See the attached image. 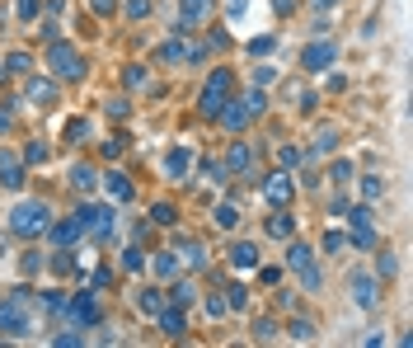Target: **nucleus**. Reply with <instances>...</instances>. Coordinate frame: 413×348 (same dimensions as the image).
<instances>
[{
  "label": "nucleus",
  "mask_w": 413,
  "mask_h": 348,
  "mask_svg": "<svg viewBox=\"0 0 413 348\" xmlns=\"http://www.w3.org/2000/svg\"><path fill=\"white\" fill-rule=\"evenodd\" d=\"M376 273H380V278H394V273H399V259H394V254H385V259L376 264Z\"/></svg>",
  "instance_id": "nucleus-40"
},
{
  "label": "nucleus",
  "mask_w": 413,
  "mask_h": 348,
  "mask_svg": "<svg viewBox=\"0 0 413 348\" xmlns=\"http://www.w3.org/2000/svg\"><path fill=\"white\" fill-rule=\"evenodd\" d=\"M103 109H108V118H127V113H132V104H127V99H108Z\"/></svg>",
  "instance_id": "nucleus-43"
},
{
  "label": "nucleus",
  "mask_w": 413,
  "mask_h": 348,
  "mask_svg": "<svg viewBox=\"0 0 413 348\" xmlns=\"http://www.w3.org/2000/svg\"><path fill=\"white\" fill-rule=\"evenodd\" d=\"M103 189H108V198H113V202H132V198H136L132 179H127L123 169H108V174H103Z\"/></svg>",
  "instance_id": "nucleus-10"
},
{
  "label": "nucleus",
  "mask_w": 413,
  "mask_h": 348,
  "mask_svg": "<svg viewBox=\"0 0 413 348\" xmlns=\"http://www.w3.org/2000/svg\"><path fill=\"white\" fill-rule=\"evenodd\" d=\"M174 269H179V264H174V254H160V259H155V278H174Z\"/></svg>",
  "instance_id": "nucleus-34"
},
{
  "label": "nucleus",
  "mask_w": 413,
  "mask_h": 348,
  "mask_svg": "<svg viewBox=\"0 0 413 348\" xmlns=\"http://www.w3.org/2000/svg\"><path fill=\"white\" fill-rule=\"evenodd\" d=\"M315 5H338V0H315Z\"/></svg>",
  "instance_id": "nucleus-53"
},
{
  "label": "nucleus",
  "mask_w": 413,
  "mask_h": 348,
  "mask_svg": "<svg viewBox=\"0 0 413 348\" xmlns=\"http://www.w3.org/2000/svg\"><path fill=\"white\" fill-rule=\"evenodd\" d=\"M151 222H155V226H174V222H179L174 202H155V207H151Z\"/></svg>",
  "instance_id": "nucleus-25"
},
{
  "label": "nucleus",
  "mask_w": 413,
  "mask_h": 348,
  "mask_svg": "<svg viewBox=\"0 0 413 348\" xmlns=\"http://www.w3.org/2000/svg\"><path fill=\"white\" fill-rule=\"evenodd\" d=\"M19 19H38V0H19Z\"/></svg>",
  "instance_id": "nucleus-47"
},
{
  "label": "nucleus",
  "mask_w": 413,
  "mask_h": 348,
  "mask_svg": "<svg viewBox=\"0 0 413 348\" xmlns=\"http://www.w3.org/2000/svg\"><path fill=\"white\" fill-rule=\"evenodd\" d=\"M188 165H193V156H188L183 146L165 156V174H169V179H188Z\"/></svg>",
  "instance_id": "nucleus-15"
},
{
  "label": "nucleus",
  "mask_w": 413,
  "mask_h": 348,
  "mask_svg": "<svg viewBox=\"0 0 413 348\" xmlns=\"http://www.w3.org/2000/svg\"><path fill=\"white\" fill-rule=\"evenodd\" d=\"M230 264H235V269H254V264H258V245H249V240H240V245L230 249Z\"/></svg>",
  "instance_id": "nucleus-16"
},
{
  "label": "nucleus",
  "mask_w": 413,
  "mask_h": 348,
  "mask_svg": "<svg viewBox=\"0 0 413 348\" xmlns=\"http://www.w3.org/2000/svg\"><path fill=\"white\" fill-rule=\"evenodd\" d=\"M71 184H76V189H94V184H99V174H94L90 165H76V169H71Z\"/></svg>",
  "instance_id": "nucleus-26"
},
{
  "label": "nucleus",
  "mask_w": 413,
  "mask_h": 348,
  "mask_svg": "<svg viewBox=\"0 0 413 348\" xmlns=\"http://www.w3.org/2000/svg\"><path fill=\"white\" fill-rule=\"evenodd\" d=\"M216 226H221V231H235V226H240V207H235V202H221V207H216Z\"/></svg>",
  "instance_id": "nucleus-21"
},
{
  "label": "nucleus",
  "mask_w": 413,
  "mask_h": 348,
  "mask_svg": "<svg viewBox=\"0 0 413 348\" xmlns=\"http://www.w3.org/2000/svg\"><path fill=\"white\" fill-rule=\"evenodd\" d=\"M24 160H29V165H47V146H43V141H34V146L24 151Z\"/></svg>",
  "instance_id": "nucleus-37"
},
{
  "label": "nucleus",
  "mask_w": 413,
  "mask_h": 348,
  "mask_svg": "<svg viewBox=\"0 0 413 348\" xmlns=\"http://www.w3.org/2000/svg\"><path fill=\"white\" fill-rule=\"evenodd\" d=\"M277 156H282V165H296V160H301V151H296V146H282Z\"/></svg>",
  "instance_id": "nucleus-49"
},
{
  "label": "nucleus",
  "mask_w": 413,
  "mask_h": 348,
  "mask_svg": "<svg viewBox=\"0 0 413 348\" xmlns=\"http://www.w3.org/2000/svg\"><path fill=\"white\" fill-rule=\"evenodd\" d=\"M225 104H230V66H216L212 76H207V90H202V99H198V113L202 118H216Z\"/></svg>",
  "instance_id": "nucleus-3"
},
{
  "label": "nucleus",
  "mask_w": 413,
  "mask_h": 348,
  "mask_svg": "<svg viewBox=\"0 0 413 348\" xmlns=\"http://www.w3.org/2000/svg\"><path fill=\"white\" fill-rule=\"evenodd\" d=\"M118 10V0H94V14H113Z\"/></svg>",
  "instance_id": "nucleus-51"
},
{
  "label": "nucleus",
  "mask_w": 413,
  "mask_h": 348,
  "mask_svg": "<svg viewBox=\"0 0 413 348\" xmlns=\"http://www.w3.org/2000/svg\"><path fill=\"white\" fill-rule=\"evenodd\" d=\"M136 306H141V315H155L160 306H165V297H160V292H141V297H136Z\"/></svg>",
  "instance_id": "nucleus-28"
},
{
  "label": "nucleus",
  "mask_w": 413,
  "mask_h": 348,
  "mask_svg": "<svg viewBox=\"0 0 413 348\" xmlns=\"http://www.w3.org/2000/svg\"><path fill=\"white\" fill-rule=\"evenodd\" d=\"M127 146H132V141H127V136L118 132V136H108V141H103V156H108V160H118V156H123Z\"/></svg>",
  "instance_id": "nucleus-29"
},
{
  "label": "nucleus",
  "mask_w": 413,
  "mask_h": 348,
  "mask_svg": "<svg viewBox=\"0 0 413 348\" xmlns=\"http://www.w3.org/2000/svg\"><path fill=\"white\" fill-rule=\"evenodd\" d=\"M29 66H34L29 52H10V56H5V76H29Z\"/></svg>",
  "instance_id": "nucleus-24"
},
{
  "label": "nucleus",
  "mask_w": 413,
  "mask_h": 348,
  "mask_svg": "<svg viewBox=\"0 0 413 348\" xmlns=\"http://www.w3.org/2000/svg\"><path fill=\"white\" fill-rule=\"evenodd\" d=\"M272 334H277V325H272V320H258V325H254V339H272Z\"/></svg>",
  "instance_id": "nucleus-46"
},
{
  "label": "nucleus",
  "mask_w": 413,
  "mask_h": 348,
  "mask_svg": "<svg viewBox=\"0 0 413 348\" xmlns=\"http://www.w3.org/2000/svg\"><path fill=\"white\" fill-rule=\"evenodd\" d=\"M245 302H249L245 282H230V287H225V311H245Z\"/></svg>",
  "instance_id": "nucleus-23"
},
{
  "label": "nucleus",
  "mask_w": 413,
  "mask_h": 348,
  "mask_svg": "<svg viewBox=\"0 0 413 348\" xmlns=\"http://www.w3.org/2000/svg\"><path fill=\"white\" fill-rule=\"evenodd\" d=\"M291 193H296V184H291L287 174H272V179L263 184V202H272V207H287Z\"/></svg>",
  "instance_id": "nucleus-9"
},
{
  "label": "nucleus",
  "mask_w": 413,
  "mask_h": 348,
  "mask_svg": "<svg viewBox=\"0 0 413 348\" xmlns=\"http://www.w3.org/2000/svg\"><path fill=\"white\" fill-rule=\"evenodd\" d=\"M225 14H230V19H245V0H225Z\"/></svg>",
  "instance_id": "nucleus-48"
},
{
  "label": "nucleus",
  "mask_w": 413,
  "mask_h": 348,
  "mask_svg": "<svg viewBox=\"0 0 413 348\" xmlns=\"http://www.w3.org/2000/svg\"><path fill=\"white\" fill-rule=\"evenodd\" d=\"M216 118H221V123H225V127H230V132H240V127H245V123H249V113H245V104H240V109H230V104H225V109H221V113H216Z\"/></svg>",
  "instance_id": "nucleus-20"
},
{
  "label": "nucleus",
  "mask_w": 413,
  "mask_h": 348,
  "mask_svg": "<svg viewBox=\"0 0 413 348\" xmlns=\"http://www.w3.org/2000/svg\"><path fill=\"white\" fill-rule=\"evenodd\" d=\"M272 47H277V38L263 34V38H254V43H249V52H254V56H272Z\"/></svg>",
  "instance_id": "nucleus-32"
},
{
  "label": "nucleus",
  "mask_w": 413,
  "mask_h": 348,
  "mask_svg": "<svg viewBox=\"0 0 413 348\" xmlns=\"http://www.w3.org/2000/svg\"><path fill=\"white\" fill-rule=\"evenodd\" d=\"M174 302H179V306H193V302H198V292H193V282H179V287H174Z\"/></svg>",
  "instance_id": "nucleus-38"
},
{
  "label": "nucleus",
  "mask_w": 413,
  "mask_h": 348,
  "mask_svg": "<svg viewBox=\"0 0 413 348\" xmlns=\"http://www.w3.org/2000/svg\"><path fill=\"white\" fill-rule=\"evenodd\" d=\"M0 329L10 339L34 334V292H29V287H14V292L5 297V306H0Z\"/></svg>",
  "instance_id": "nucleus-1"
},
{
  "label": "nucleus",
  "mask_w": 413,
  "mask_h": 348,
  "mask_svg": "<svg viewBox=\"0 0 413 348\" xmlns=\"http://www.w3.org/2000/svg\"><path fill=\"white\" fill-rule=\"evenodd\" d=\"M0 259H5V240H0Z\"/></svg>",
  "instance_id": "nucleus-54"
},
{
  "label": "nucleus",
  "mask_w": 413,
  "mask_h": 348,
  "mask_svg": "<svg viewBox=\"0 0 413 348\" xmlns=\"http://www.w3.org/2000/svg\"><path fill=\"white\" fill-rule=\"evenodd\" d=\"M47 231H52V240H56V245H71V240H80V236H85V226H80V217H66V222L47 226Z\"/></svg>",
  "instance_id": "nucleus-14"
},
{
  "label": "nucleus",
  "mask_w": 413,
  "mask_h": 348,
  "mask_svg": "<svg viewBox=\"0 0 413 348\" xmlns=\"http://www.w3.org/2000/svg\"><path fill=\"white\" fill-rule=\"evenodd\" d=\"M123 269H127V273H141V269H146V254H141V249H136V245H132V249H127V254H123Z\"/></svg>",
  "instance_id": "nucleus-33"
},
{
  "label": "nucleus",
  "mask_w": 413,
  "mask_h": 348,
  "mask_svg": "<svg viewBox=\"0 0 413 348\" xmlns=\"http://www.w3.org/2000/svg\"><path fill=\"white\" fill-rule=\"evenodd\" d=\"M66 136H71V141H85V136H90V118H71Z\"/></svg>",
  "instance_id": "nucleus-31"
},
{
  "label": "nucleus",
  "mask_w": 413,
  "mask_h": 348,
  "mask_svg": "<svg viewBox=\"0 0 413 348\" xmlns=\"http://www.w3.org/2000/svg\"><path fill=\"white\" fill-rule=\"evenodd\" d=\"M47 226H52V207H47V202H19V207L10 212V231L24 236V240L43 236Z\"/></svg>",
  "instance_id": "nucleus-2"
},
{
  "label": "nucleus",
  "mask_w": 413,
  "mask_h": 348,
  "mask_svg": "<svg viewBox=\"0 0 413 348\" xmlns=\"http://www.w3.org/2000/svg\"><path fill=\"white\" fill-rule=\"evenodd\" d=\"M0 184H5V189H19L24 184V165L10 156V151H0Z\"/></svg>",
  "instance_id": "nucleus-13"
},
{
  "label": "nucleus",
  "mask_w": 413,
  "mask_h": 348,
  "mask_svg": "<svg viewBox=\"0 0 413 348\" xmlns=\"http://www.w3.org/2000/svg\"><path fill=\"white\" fill-rule=\"evenodd\" d=\"M29 104H34V109H52V104H56V85H52V80H29Z\"/></svg>",
  "instance_id": "nucleus-12"
},
{
  "label": "nucleus",
  "mask_w": 413,
  "mask_h": 348,
  "mask_svg": "<svg viewBox=\"0 0 413 348\" xmlns=\"http://www.w3.org/2000/svg\"><path fill=\"white\" fill-rule=\"evenodd\" d=\"M71 325H76V329H90V325H99V302H94L90 292H80L76 302H71Z\"/></svg>",
  "instance_id": "nucleus-6"
},
{
  "label": "nucleus",
  "mask_w": 413,
  "mask_h": 348,
  "mask_svg": "<svg viewBox=\"0 0 413 348\" xmlns=\"http://www.w3.org/2000/svg\"><path fill=\"white\" fill-rule=\"evenodd\" d=\"M268 236H272V240H291V236H296V222H291L287 212H277V217L268 222Z\"/></svg>",
  "instance_id": "nucleus-19"
},
{
  "label": "nucleus",
  "mask_w": 413,
  "mask_h": 348,
  "mask_svg": "<svg viewBox=\"0 0 413 348\" xmlns=\"http://www.w3.org/2000/svg\"><path fill=\"white\" fill-rule=\"evenodd\" d=\"M47 66H52V76H61V80H80L85 76V56L76 52L71 43H47Z\"/></svg>",
  "instance_id": "nucleus-4"
},
{
  "label": "nucleus",
  "mask_w": 413,
  "mask_h": 348,
  "mask_svg": "<svg viewBox=\"0 0 413 348\" xmlns=\"http://www.w3.org/2000/svg\"><path fill=\"white\" fill-rule=\"evenodd\" d=\"M352 302H357L362 311L376 306V278H371V273H357V278H352Z\"/></svg>",
  "instance_id": "nucleus-11"
},
{
  "label": "nucleus",
  "mask_w": 413,
  "mask_h": 348,
  "mask_svg": "<svg viewBox=\"0 0 413 348\" xmlns=\"http://www.w3.org/2000/svg\"><path fill=\"white\" fill-rule=\"evenodd\" d=\"M155 315H160V329H165L169 339H179V334H183V311H165V306H160Z\"/></svg>",
  "instance_id": "nucleus-18"
},
{
  "label": "nucleus",
  "mask_w": 413,
  "mask_h": 348,
  "mask_svg": "<svg viewBox=\"0 0 413 348\" xmlns=\"http://www.w3.org/2000/svg\"><path fill=\"white\" fill-rule=\"evenodd\" d=\"M334 146H338V132H334V127H324L320 141H315V151H334Z\"/></svg>",
  "instance_id": "nucleus-41"
},
{
  "label": "nucleus",
  "mask_w": 413,
  "mask_h": 348,
  "mask_svg": "<svg viewBox=\"0 0 413 348\" xmlns=\"http://www.w3.org/2000/svg\"><path fill=\"white\" fill-rule=\"evenodd\" d=\"M127 14H132V19H146V14H151V0H132V5H127Z\"/></svg>",
  "instance_id": "nucleus-45"
},
{
  "label": "nucleus",
  "mask_w": 413,
  "mask_h": 348,
  "mask_svg": "<svg viewBox=\"0 0 413 348\" xmlns=\"http://www.w3.org/2000/svg\"><path fill=\"white\" fill-rule=\"evenodd\" d=\"M254 80H258V85H272V80H277V71H272V66H258Z\"/></svg>",
  "instance_id": "nucleus-50"
},
{
  "label": "nucleus",
  "mask_w": 413,
  "mask_h": 348,
  "mask_svg": "<svg viewBox=\"0 0 413 348\" xmlns=\"http://www.w3.org/2000/svg\"><path fill=\"white\" fill-rule=\"evenodd\" d=\"M287 264H291V269H305V264H310V245H291L287 249Z\"/></svg>",
  "instance_id": "nucleus-30"
},
{
  "label": "nucleus",
  "mask_w": 413,
  "mask_h": 348,
  "mask_svg": "<svg viewBox=\"0 0 413 348\" xmlns=\"http://www.w3.org/2000/svg\"><path fill=\"white\" fill-rule=\"evenodd\" d=\"M296 273L305 278V287H310V292H320V269H315V259L305 264V269H296Z\"/></svg>",
  "instance_id": "nucleus-36"
},
{
  "label": "nucleus",
  "mask_w": 413,
  "mask_h": 348,
  "mask_svg": "<svg viewBox=\"0 0 413 348\" xmlns=\"http://www.w3.org/2000/svg\"><path fill=\"white\" fill-rule=\"evenodd\" d=\"M212 5L216 0H179V29H198V24H207L212 19Z\"/></svg>",
  "instance_id": "nucleus-8"
},
{
  "label": "nucleus",
  "mask_w": 413,
  "mask_h": 348,
  "mask_svg": "<svg viewBox=\"0 0 413 348\" xmlns=\"http://www.w3.org/2000/svg\"><path fill=\"white\" fill-rule=\"evenodd\" d=\"M76 217H80V226H85V236H90V240H103L113 231V212H108V207H80Z\"/></svg>",
  "instance_id": "nucleus-5"
},
{
  "label": "nucleus",
  "mask_w": 413,
  "mask_h": 348,
  "mask_svg": "<svg viewBox=\"0 0 413 348\" xmlns=\"http://www.w3.org/2000/svg\"><path fill=\"white\" fill-rule=\"evenodd\" d=\"M380 193H385V179H380V174H371V179H362V198H367V202H376Z\"/></svg>",
  "instance_id": "nucleus-27"
},
{
  "label": "nucleus",
  "mask_w": 413,
  "mask_h": 348,
  "mask_svg": "<svg viewBox=\"0 0 413 348\" xmlns=\"http://www.w3.org/2000/svg\"><path fill=\"white\" fill-rule=\"evenodd\" d=\"M329 174H334V184H347V179H352V160H334Z\"/></svg>",
  "instance_id": "nucleus-35"
},
{
  "label": "nucleus",
  "mask_w": 413,
  "mask_h": 348,
  "mask_svg": "<svg viewBox=\"0 0 413 348\" xmlns=\"http://www.w3.org/2000/svg\"><path fill=\"white\" fill-rule=\"evenodd\" d=\"M291 339H315V325L310 320H291Z\"/></svg>",
  "instance_id": "nucleus-44"
},
{
  "label": "nucleus",
  "mask_w": 413,
  "mask_h": 348,
  "mask_svg": "<svg viewBox=\"0 0 413 348\" xmlns=\"http://www.w3.org/2000/svg\"><path fill=\"white\" fill-rule=\"evenodd\" d=\"M179 259L193 264V269H207V249H202L198 240H179Z\"/></svg>",
  "instance_id": "nucleus-17"
},
{
  "label": "nucleus",
  "mask_w": 413,
  "mask_h": 348,
  "mask_svg": "<svg viewBox=\"0 0 413 348\" xmlns=\"http://www.w3.org/2000/svg\"><path fill=\"white\" fill-rule=\"evenodd\" d=\"M10 123H14V118H10V109H0V132H10Z\"/></svg>",
  "instance_id": "nucleus-52"
},
{
  "label": "nucleus",
  "mask_w": 413,
  "mask_h": 348,
  "mask_svg": "<svg viewBox=\"0 0 413 348\" xmlns=\"http://www.w3.org/2000/svg\"><path fill=\"white\" fill-rule=\"evenodd\" d=\"M343 245H347V236H343V231H329V236H324V249H329V254H338Z\"/></svg>",
  "instance_id": "nucleus-42"
},
{
  "label": "nucleus",
  "mask_w": 413,
  "mask_h": 348,
  "mask_svg": "<svg viewBox=\"0 0 413 348\" xmlns=\"http://www.w3.org/2000/svg\"><path fill=\"white\" fill-rule=\"evenodd\" d=\"M225 169H235V174H240V169H249V146H240V141H235V146L225 151Z\"/></svg>",
  "instance_id": "nucleus-22"
},
{
  "label": "nucleus",
  "mask_w": 413,
  "mask_h": 348,
  "mask_svg": "<svg viewBox=\"0 0 413 348\" xmlns=\"http://www.w3.org/2000/svg\"><path fill=\"white\" fill-rule=\"evenodd\" d=\"M334 56H338L334 43H310V47L301 52V66H305V71H329V66H334Z\"/></svg>",
  "instance_id": "nucleus-7"
},
{
  "label": "nucleus",
  "mask_w": 413,
  "mask_h": 348,
  "mask_svg": "<svg viewBox=\"0 0 413 348\" xmlns=\"http://www.w3.org/2000/svg\"><path fill=\"white\" fill-rule=\"evenodd\" d=\"M245 113L254 118V113H263V90H249L245 94Z\"/></svg>",
  "instance_id": "nucleus-39"
}]
</instances>
